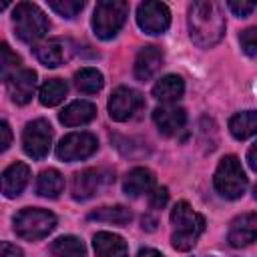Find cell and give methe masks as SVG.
<instances>
[{"mask_svg":"<svg viewBox=\"0 0 257 257\" xmlns=\"http://www.w3.org/2000/svg\"><path fill=\"white\" fill-rule=\"evenodd\" d=\"M189 34L199 48H211L225 34V16L219 2L203 0L189 6Z\"/></svg>","mask_w":257,"mask_h":257,"instance_id":"1","label":"cell"},{"mask_svg":"<svg viewBox=\"0 0 257 257\" xmlns=\"http://www.w3.org/2000/svg\"><path fill=\"white\" fill-rule=\"evenodd\" d=\"M173 235L171 243L177 251H189L195 247L197 239L205 231V219L197 211L191 209L187 201H179L171 211Z\"/></svg>","mask_w":257,"mask_h":257,"instance_id":"2","label":"cell"},{"mask_svg":"<svg viewBox=\"0 0 257 257\" xmlns=\"http://www.w3.org/2000/svg\"><path fill=\"white\" fill-rule=\"evenodd\" d=\"M12 24H14L16 36L26 44L38 42L48 32V18L32 2H18L14 6Z\"/></svg>","mask_w":257,"mask_h":257,"instance_id":"3","label":"cell"},{"mask_svg":"<svg viewBox=\"0 0 257 257\" xmlns=\"http://www.w3.org/2000/svg\"><path fill=\"white\" fill-rule=\"evenodd\" d=\"M215 189L225 199H239L247 189V177L245 171L235 155H227L219 161L215 177H213Z\"/></svg>","mask_w":257,"mask_h":257,"instance_id":"4","label":"cell"},{"mask_svg":"<svg viewBox=\"0 0 257 257\" xmlns=\"http://www.w3.org/2000/svg\"><path fill=\"white\" fill-rule=\"evenodd\" d=\"M128 16V4L122 0H102L96 4L92 14V30L98 38L108 40L116 36Z\"/></svg>","mask_w":257,"mask_h":257,"instance_id":"5","label":"cell"},{"mask_svg":"<svg viewBox=\"0 0 257 257\" xmlns=\"http://www.w3.org/2000/svg\"><path fill=\"white\" fill-rule=\"evenodd\" d=\"M54 227H56V217L46 209H22L14 217V231L20 239L26 241L44 239L48 233L54 231Z\"/></svg>","mask_w":257,"mask_h":257,"instance_id":"6","label":"cell"},{"mask_svg":"<svg viewBox=\"0 0 257 257\" xmlns=\"http://www.w3.org/2000/svg\"><path fill=\"white\" fill-rule=\"evenodd\" d=\"M112 181H114V173L108 169H102V167L84 169L72 177L70 195L74 201H86V199H92L94 195H98V191L108 187Z\"/></svg>","mask_w":257,"mask_h":257,"instance_id":"7","label":"cell"},{"mask_svg":"<svg viewBox=\"0 0 257 257\" xmlns=\"http://www.w3.org/2000/svg\"><path fill=\"white\" fill-rule=\"evenodd\" d=\"M52 145V126L44 118H36L24 126L22 133V149L28 157L40 161L48 155Z\"/></svg>","mask_w":257,"mask_h":257,"instance_id":"8","label":"cell"},{"mask_svg":"<svg viewBox=\"0 0 257 257\" xmlns=\"http://www.w3.org/2000/svg\"><path fill=\"white\" fill-rule=\"evenodd\" d=\"M98 147V141L92 133H70L66 135L58 145H56V157L60 161L72 163V161H82L88 159Z\"/></svg>","mask_w":257,"mask_h":257,"instance_id":"9","label":"cell"},{"mask_svg":"<svg viewBox=\"0 0 257 257\" xmlns=\"http://www.w3.org/2000/svg\"><path fill=\"white\" fill-rule=\"evenodd\" d=\"M137 22L147 34H163L171 24V12L163 2H143L137 8Z\"/></svg>","mask_w":257,"mask_h":257,"instance_id":"10","label":"cell"},{"mask_svg":"<svg viewBox=\"0 0 257 257\" xmlns=\"http://www.w3.org/2000/svg\"><path fill=\"white\" fill-rule=\"evenodd\" d=\"M143 106V96L141 92L128 88V86H118L112 90L110 98H108V114L112 120H128L131 116H135V112Z\"/></svg>","mask_w":257,"mask_h":257,"instance_id":"11","label":"cell"},{"mask_svg":"<svg viewBox=\"0 0 257 257\" xmlns=\"http://www.w3.org/2000/svg\"><path fill=\"white\" fill-rule=\"evenodd\" d=\"M227 241L231 247L241 249L257 241V213H243L231 221Z\"/></svg>","mask_w":257,"mask_h":257,"instance_id":"12","label":"cell"},{"mask_svg":"<svg viewBox=\"0 0 257 257\" xmlns=\"http://www.w3.org/2000/svg\"><path fill=\"white\" fill-rule=\"evenodd\" d=\"M6 88L10 94V100L16 104H26L34 96L36 90V72L32 68H20L16 74H12L6 80Z\"/></svg>","mask_w":257,"mask_h":257,"instance_id":"13","label":"cell"},{"mask_svg":"<svg viewBox=\"0 0 257 257\" xmlns=\"http://www.w3.org/2000/svg\"><path fill=\"white\" fill-rule=\"evenodd\" d=\"M153 120L157 124V128L167 135V137H173L177 135L185 122H187V114L181 106H173V104H165V106H159L153 110Z\"/></svg>","mask_w":257,"mask_h":257,"instance_id":"14","label":"cell"},{"mask_svg":"<svg viewBox=\"0 0 257 257\" xmlns=\"http://www.w3.org/2000/svg\"><path fill=\"white\" fill-rule=\"evenodd\" d=\"M161 66H163V50L155 44L145 46L139 50V54L135 58V76L139 80L147 82L159 72Z\"/></svg>","mask_w":257,"mask_h":257,"instance_id":"15","label":"cell"},{"mask_svg":"<svg viewBox=\"0 0 257 257\" xmlns=\"http://www.w3.org/2000/svg\"><path fill=\"white\" fill-rule=\"evenodd\" d=\"M70 52L72 48H68V40L62 38H52L36 46V58L48 68H56L64 64L70 58Z\"/></svg>","mask_w":257,"mask_h":257,"instance_id":"16","label":"cell"},{"mask_svg":"<svg viewBox=\"0 0 257 257\" xmlns=\"http://www.w3.org/2000/svg\"><path fill=\"white\" fill-rule=\"evenodd\" d=\"M28 177H30L28 165H24V163H12L2 173V193H4V197H8V199L18 197L24 191V187L28 183Z\"/></svg>","mask_w":257,"mask_h":257,"instance_id":"17","label":"cell"},{"mask_svg":"<svg viewBox=\"0 0 257 257\" xmlns=\"http://www.w3.org/2000/svg\"><path fill=\"white\" fill-rule=\"evenodd\" d=\"M92 247L98 257H128V247L124 239L108 231H98L92 237Z\"/></svg>","mask_w":257,"mask_h":257,"instance_id":"18","label":"cell"},{"mask_svg":"<svg viewBox=\"0 0 257 257\" xmlns=\"http://www.w3.org/2000/svg\"><path fill=\"white\" fill-rule=\"evenodd\" d=\"M96 116V106L88 100H74L60 112V122L66 126H80Z\"/></svg>","mask_w":257,"mask_h":257,"instance_id":"19","label":"cell"},{"mask_svg":"<svg viewBox=\"0 0 257 257\" xmlns=\"http://www.w3.org/2000/svg\"><path fill=\"white\" fill-rule=\"evenodd\" d=\"M153 185H155V175L145 167H137L126 173L122 181V191L126 197H139L149 189H153Z\"/></svg>","mask_w":257,"mask_h":257,"instance_id":"20","label":"cell"},{"mask_svg":"<svg viewBox=\"0 0 257 257\" xmlns=\"http://www.w3.org/2000/svg\"><path fill=\"white\" fill-rule=\"evenodd\" d=\"M183 92H185V82L177 74H167L153 86V96L161 102H175L177 98L183 96Z\"/></svg>","mask_w":257,"mask_h":257,"instance_id":"21","label":"cell"},{"mask_svg":"<svg viewBox=\"0 0 257 257\" xmlns=\"http://www.w3.org/2000/svg\"><path fill=\"white\" fill-rule=\"evenodd\" d=\"M229 131L239 141H245L257 135V110H245V112H237L235 116H231Z\"/></svg>","mask_w":257,"mask_h":257,"instance_id":"22","label":"cell"},{"mask_svg":"<svg viewBox=\"0 0 257 257\" xmlns=\"http://www.w3.org/2000/svg\"><path fill=\"white\" fill-rule=\"evenodd\" d=\"M64 189V177L56 171V169H46L38 175L36 181V193L40 197H48V199H56Z\"/></svg>","mask_w":257,"mask_h":257,"instance_id":"23","label":"cell"},{"mask_svg":"<svg viewBox=\"0 0 257 257\" xmlns=\"http://www.w3.org/2000/svg\"><path fill=\"white\" fill-rule=\"evenodd\" d=\"M48 251L52 257H84L86 255L84 243L74 235H62L54 239Z\"/></svg>","mask_w":257,"mask_h":257,"instance_id":"24","label":"cell"},{"mask_svg":"<svg viewBox=\"0 0 257 257\" xmlns=\"http://www.w3.org/2000/svg\"><path fill=\"white\" fill-rule=\"evenodd\" d=\"M90 221H102V223H112V225H126L133 219L131 209L122 207V205H114V207H100L88 213Z\"/></svg>","mask_w":257,"mask_h":257,"instance_id":"25","label":"cell"},{"mask_svg":"<svg viewBox=\"0 0 257 257\" xmlns=\"http://www.w3.org/2000/svg\"><path fill=\"white\" fill-rule=\"evenodd\" d=\"M66 90H68V86H66L64 80H60V78H48V80L40 86L38 98H40V102H42L44 106H56L58 102L64 100Z\"/></svg>","mask_w":257,"mask_h":257,"instance_id":"26","label":"cell"},{"mask_svg":"<svg viewBox=\"0 0 257 257\" xmlns=\"http://www.w3.org/2000/svg\"><path fill=\"white\" fill-rule=\"evenodd\" d=\"M102 74L96 70V68H80L76 74H74V84L80 92H86V94H94L102 88Z\"/></svg>","mask_w":257,"mask_h":257,"instance_id":"27","label":"cell"},{"mask_svg":"<svg viewBox=\"0 0 257 257\" xmlns=\"http://www.w3.org/2000/svg\"><path fill=\"white\" fill-rule=\"evenodd\" d=\"M18 66H20V56L14 54L6 42H2V46H0V74H2V80L6 82L12 74H16L20 70Z\"/></svg>","mask_w":257,"mask_h":257,"instance_id":"28","label":"cell"},{"mask_svg":"<svg viewBox=\"0 0 257 257\" xmlns=\"http://www.w3.org/2000/svg\"><path fill=\"white\" fill-rule=\"evenodd\" d=\"M48 6L62 18H74L84 8V2L82 0H48Z\"/></svg>","mask_w":257,"mask_h":257,"instance_id":"29","label":"cell"},{"mask_svg":"<svg viewBox=\"0 0 257 257\" xmlns=\"http://www.w3.org/2000/svg\"><path fill=\"white\" fill-rule=\"evenodd\" d=\"M239 42H241V48L247 56H257V26L245 28L239 34Z\"/></svg>","mask_w":257,"mask_h":257,"instance_id":"30","label":"cell"},{"mask_svg":"<svg viewBox=\"0 0 257 257\" xmlns=\"http://www.w3.org/2000/svg\"><path fill=\"white\" fill-rule=\"evenodd\" d=\"M227 6L231 8V12H233L235 16L245 18V16H249V14L257 8V2H249V0H229Z\"/></svg>","mask_w":257,"mask_h":257,"instance_id":"31","label":"cell"},{"mask_svg":"<svg viewBox=\"0 0 257 257\" xmlns=\"http://www.w3.org/2000/svg\"><path fill=\"white\" fill-rule=\"evenodd\" d=\"M169 201V191L167 187H155L151 193H149V207L151 209H163Z\"/></svg>","mask_w":257,"mask_h":257,"instance_id":"32","label":"cell"},{"mask_svg":"<svg viewBox=\"0 0 257 257\" xmlns=\"http://www.w3.org/2000/svg\"><path fill=\"white\" fill-rule=\"evenodd\" d=\"M12 143V133H10V126L8 122H0V151H6Z\"/></svg>","mask_w":257,"mask_h":257,"instance_id":"33","label":"cell"},{"mask_svg":"<svg viewBox=\"0 0 257 257\" xmlns=\"http://www.w3.org/2000/svg\"><path fill=\"white\" fill-rule=\"evenodd\" d=\"M0 257H22V249L8 243V241H2L0 245Z\"/></svg>","mask_w":257,"mask_h":257,"instance_id":"34","label":"cell"},{"mask_svg":"<svg viewBox=\"0 0 257 257\" xmlns=\"http://www.w3.org/2000/svg\"><path fill=\"white\" fill-rule=\"evenodd\" d=\"M247 163H249V167L257 173V143L247 151Z\"/></svg>","mask_w":257,"mask_h":257,"instance_id":"35","label":"cell"},{"mask_svg":"<svg viewBox=\"0 0 257 257\" xmlns=\"http://www.w3.org/2000/svg\"><path fill=\"white\" fill-rule=\"evenodd\" d=\"M137 257H163V253H161V251H157V249L145 247V249H141V251L137 253Z\"/></svg>","mask_w":257,"mask_h":257,"instance_id":"36","label":"cell"},{"mask_svg":"<svg viewBox=\"0 0 257 257\" xmlns=\"http://www.w3.org/2000/svg\"><path fill=\"white\" fill-rule=\"evenodd\" d=\"M155 219H151V217H143V229H149V231H153L155 229Z\"/></svg>","mask_w":257,"mask_h":257,"instance_id":"37","label":"cell"},{"mask_svg":"<svg viewBox=\"0 0 257 257\" xmlns=\"http://www.w3.org/2000/svg\"><path fill=\"white\" fill-rule=\"evenodd\" d=\"M253 197L257 199V185H255V189H253Z\"/></svg>","mask_w":257,"mask_h":257,"instance_id":"38","label":"cell"}]
</instances>
